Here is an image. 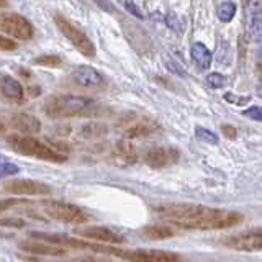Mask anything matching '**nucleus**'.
<instances>
[{
  "label": "nucleus",
  "mask_w": 262,
  "mask_h": 262,
  "mask_svg": "<svg viewBox=\"0 0 262 262\" xmlns=\"http://www.w3.org/2000/svg\"><path fill=\"white\" fill-rule=\"evenodd\" d=\"M97 112L94 100L79 95H54L45 103V113L51 118H72L87 117Z\"/></svg>",
  "instance_id": "f257e3e1"
},
{
  "label": "nucleus",
  "mask_w": 262,
  "mask_h": 262,
  "mask_svg": "<svg viewBox=\"0 0 262 262\" xmlns=\"http://www.w3.org/2000/svg\"><path fill=\"white\" fill-rule=\"evenodd\" d=\"M8 144L12 146V149L20 152L23 156H30V158H36L41 161H48V162H66V154L59 152L45 144L39 139L33 138L30 135L25 136H8Z\"/></svg>",
  "instance_id": "f03ea898"
},
{
  "label": "nucleus",
  "mask_w": 262,
  "mask_h": 262,
  "mask_svg": "<svg viewBox=\"0 0 262 262\" xmlns=\"http://www.w3.org/2000/svg\"><path fill=\"white\" fill-rule=\"evenodd\" d=\"M243 220L244 216L237 211L211 208L208 215L193 221V223L185 225L182 229H188V231H195V229H199V231H220V229H228L241 225Z\"/></svg>",
  "instance_id": "7ed1b4c3"
},
{
  "label": "nucleus",
  "mask_w": 262,
  "mask_h": 262,
  "mask_svg": "<svg viewBox=\"0 0 262 262\" xmlns=\"http://www.w3.org/2000/svg\"><path fill=\"white\" fill-rule=\"evenodd\" d=\"M30 236L36 241L61 246V248H66V249H80V251H90V252H95V254H108V249H110V246H106V244H98L95 241L80 239V237H72V236L61 234V233L33 231Z\"/></svg>",
  "instance_id": "20e7f679"
},
{
  "label": "nucleus",
  "mask_w": 262,
  "mask_h": 262,
  "mask_svg": "<svg viewBox=\"0 0 262 262\" xmlns=\"http://www.w3.org/2000/svg\"><path fill=\"white\" fill-rule=\"evenodd\" d=\"M108 254L126 262H185L179 254L162 249H118L110 246Z\"/></svg>",
  "instance_id": "39448f33"
},
{
  "label": "nucleus",
  "mask_w": 262,
  "mask_h": 262,
  "mask_svg": "<svg viewBox=\"0 0 262 262\" xmlns=\"http://www.w3.org/2000/svg\"><path fill=\"white\" fill-rule=\"evenodd\" d=\"M45 213L56 221L68 225H82L87 221V215L82 211L79 207L68 202H59V200H45L41 203Z\"/></svg>",
  "instance_id": "423d86ee"
},
{
  "label": "nucleus",
  "mask_w": 262,
  "mask_h": 262,
  "mask_svg": "<svg viewBox=\"0 0 262 262\" xmlns=\"http://www.w3.org/2000/svg\"><path fill=\"white\" fill-rule=\"evenodd\" d=\"M54 21L57 25V28H59V31L71 41L72 46L76 48L79 53H82L87 57L95 56V45L90 41V38L80 28H77L72 21H69L66 16H62L59 13L54 16Z\"/></svg>",
  "instance_id": "0eeeda50"
},
{
  "label": "nucleus",
  "mask_w": 262,
  "mask_h": 262,
  "mask_svg": "<svg viewBox=\"0 0 262 262\" xmlns=\"http://www.w3.org/2000/svg\"><path fill=\"white\" fill-rule=\"evenodd\" d=\"M220 244L233 251L241 252H259L262 249V229L260 226L251 228L248 231L226 236L220 239Z\"/></svg>",
  "instance_id": "6e6552de"
},
{
  "label": "nucleus",
  "mask_w": 262,
  "mask_h": 262,
  "mask_svg": "<svg viewBox=\"0 0 262 262\" xmlns=\"http://www.w3.org/2000/svg\"><path fill=\"white\" fill-rule=\"evenodd\" d=\"M0 31L20 41L31 39L33 33H35L28 18H25L20 13L12 12H0Z\"/></svg>",
  "instance_id": "1a4fd4ad"
},
{
  "label": "nucleus",
  "mask_w": 262,
  "mask_h": 262,
  "mask_svg": "<svg viewBox=\"0 0 262 262\" xmlns=\"http://www.w3.org/2000/svg\"><path fill=\"white\" fill-rule=\"evenodd\" d=\"M4 190L15 196H46V195H51L53 188L48 184L38 182V180L15 179L5 184Z\"/></svg>",
  "instance_id": "9d476101"
},
{
  "label": "nucleus",
  "mask_w": 262,
  "mask_h": 262,
  "mask_svg": "<svg viewBox=\"0 0 262 262\" xmlns=\"http://www.w3.org/2000/svg\"><path fill=\"white\" fill-rule=\"evenodd\" d=\"M179 158H180V151L177 147L159 146V147H151V149L144 154V162L151 169H164V167L172 166V164H176Z\"/></svg>",
  "instance_id": "9b49d317"
},
{
  "label": "nucleus",
  "mask_w": 262,
  "mask_h": 262,
  "mask_svg": "<svg viewBox=\"0 0 262 262\" xmlns=\"http://www.w3.org/2000/svg\"><path fill=\"white\" fill-rule=\"evenodd\" d=\"M76 234L84 237L89 241H97V243H105V244H121L123 236L118 233L112 231V229L105 228V226H85V228H79L76 229Z\"/></svg>",
  "instance_id": "f8f14e48"
},
{
  "label": "nucleus",
  "mask_w": 262,
  "mask_h": 262,
  "mask_svg": "<svg viewBox=\"0 0 262 262\" xmlns=\"http://www.w3.org/2000/svg\"><path fill=\"white\" fill-rule=\"evenodd\" d=\"M18 248L28 254H35V256H46V257H66L69 254V251L61 246L48 244L43 241H23L20 243Z\"/></svg>",
  "instance_id": "ddd939ff"
},
{
  "label": "nucleus",
  "mask_w": 262,
  "mask_h": 262,
  "mask_svg": "<svg viewBox=\"0 0 262 262\" xmlns=\"http://www.w3.org/2000/svg\"><path fill=\"white\" fill-rule=\"evenodd\" d=\"M72 79L77 85L84 89H97L105 84L102 72L90 68V66H79V68H76L72 72Z\"/></svg>",
  "instance_id": "4468645a"
},
{
  "label": "nucleus",
  "mask_w": 262,
  "mask_h": 262,
  "mask_svg": "<svg viewBox=\"0 0 262 262\" xmlns=\"http://www.w3.org/2000/svg\"><path fill=\"white\" fill-rule=\"evenodd\" d=\"M10 125L23 135H35L41 131V121L30 113H15L10 118Z\"/></svg>",
  "instance_id": "2eb2a0df"
},
{
  "label": "nucleus",
  "mask_w": 262,
  "mask_h": 262,
  "mask_svg": "<svg viewBox=\"0 0 262 262\" xmlns=\"http://www.w3.org/2000/svg\"><path fill=\"white\" fill-rule=\"evenodd\" d=\"M112 156L115 162L120 164V166H129V164L136 162V149L128 139H121V141L115 144Z\"/></svg>",
  "instance_id": "dca6fc26"
},
{
  "label": "nucleus",
  "mask_w": 262,
  "mask_h": 262,
  "mask_svg": "<svg viewBox=\"0 0 262 262\" xmlns=\"http://www.w3.org/2000/svg\"><path fill=\"white\" fill-rule=\"evenodd\" d=\"M159 129V125L152 120H139L136 123H131V125L125 129V138L126 139H138V138H144L149 136Z\"/></svg>",
  "instance_id": "f3484780"
},
{
  "label": "nucleus",
  "mask_w": 262,
  "mask_h": 262,
  "mask_svg": "<svg viewBox=\"0 0 262 262\" xmlns=\"http://www.w3.org/2000/svg\"><path fill=\"white\" fill-rule=\"evenodd\" d=\"M139 234L151 241H164V239L174 237L177 233L174 228L167 226V225H149V226H144L139 229Z\"/></svg>",
  "instance_id": "a211bd4d"
},
{
  "label": "nucleus",
  "mask_w": 262,
  "mask_h": 262,
  "mask_svg": "<svg viewBox=\"0 0 262 262\" xmlns=\"http://www.w3.org/2000/svg\"><path fill=\"white\" fill-rule=\"evenodd\" d=\"M190 56L193 62L199 66V69H208L211 66V51L203 43H193L190 48Z\"/></svg>",
  "instance_id": "6ab92c4d"
},
{
  "label": "nucleus",
  "mask_w": 262,
  "mask_h": 262,
  "mask_svg": "<svg viewBox=\"0 0 262 262\" xmlns=\"http://www.w3.org/2000/svg\"><path fill=\"white\" fill-rule=\"evenodd\" d=\"M2 92H4V95L7 98H10V100H15V102L23 100V87H21V84L16 79L10 77V76L4 77Z\"/></svg>",
  "instance_id": "aec40b11"
},
{
  "label": "nucleus",
  "mask_w": 262,
  "mask_h": 262,
  "mask_svg": "<svg viewBox=\"0 0 262 262\" xmlns=\"http://www.w3.org/2000/svg\"><path fill=\"white\" fill-rule=\"evenodd\" d=\"M249 33L254 41H260L262 36V20H260V10L259 7L254 8V12L251 13V21H249Z\"/></svg>",
  "instance_id": "412c9836"
},
{
  "label": "nucleus",
  "mask_w": 262,
  "mask_h": 262,
  "mask_svg": "<svg viewBox=\"0 0 262 262\" xmlns=\"http://www.w3.org/2000/svg\"><path fill=\"white\" fill-rule=\"evenodd\" d=\"M106 131H108V129H106V126L98 125V123H90V125L82 126L80 133L87 139H95V138H100V136L106 135Z\"/></svg>",
  "instance_id": "4be33fe9"
},
{
  "label": "nucleus",
  "mask_w": 262,
  "mask_h": 262,
  "mask_svg": "<svg viewBox=\"0 0 262 262\" xmlns=\"http://www.w3.org/2000/svg\"><path fill=\"white\" fill-rule=\"evenodd\" d=\"M61 62H62L61 57L54 56V54H43V56H38L33 59V64L43 66V68H59Z\"/></svg>",
  "instance_id": "5701e85b"
},
{
  "label": "nucleus",
  "mask_w": 262,
  "mask_h": 262,
  "mask_svg": "<svg viewBox=\"0 0 262 262\" xmlns=\"http://www.w3.org/2000/svg\"><path fill=\"white\" fill-rule=\"evenodd\" d=\"M236 15V5L233 2H223L218 7V18L225 23H229Z\"/></svg>",
  "instance_id": "b1692460"
},
{
  "label": "nucleus",
  "mask_w": 262,
  "mask_h": 262,
  "mask_svg": "<svg viewBox=\"0 0 262 262\" xmlns=\"http://www.w3.org/2000/svg\"><path fill=\"white\" fill-rule=\"evenodd\" d=\"M195 136L200 139V141L203 143H207V144H213V146H216L218 144V136L213 133V131L207 129V128H203V126H196L195 128Z\"/></svg>",
  "instance_id": "393cba45"
},
{
  "label": "nucleus",
  "mask_w": 262,
  "mask_h": 262,
  "mask_svg": "<svg viewBox=\"0 0 262 262\" xmlns=\"http://www.w3.org/2000/svg\"><path fill=\"white\" fill-rule=\"evenodd\" d=\"M226 77L220 72H210L207 76V85L210 89H223L226 85Z\"/></svg>",
  "instance_id": "a878e982"
},
{
  "label": "nucleus",
  "mask_w": 262,
  "mask_h": 262,
  "mask_svg": "<svg viewBox=\"0 0 262 262\" xmlns=\"http://www.w3.org/2000/svg\"><path fill=\"white\" fill-rule=\"evenodd\" d=\"M164 64H166V68H167V71L172 74V76H179V77H185L187 74H185V71L180 68L179 66V62H176L174 59H170L169 56H166L164 57Z\"/></svg>",
  "instance_id": "bb28decb"
},
{
  "label": "nucleus",
  "mask_w": 262,
  "mask_h": 262,
  "mask_svg": "<svg viewBox=\"0 0 262 262\" xmlns=\"http://www.w3.org/2000/svg\"><path fill=\"white\" fill-rule=\"evenodd\" d=\"M18 166H15L12 162H0V179L18 174Z\"/></svg>",
  "instance_id": "cd10ccee"
},
{
  "label": "nucleus",
  "mask_w": 262,
  "mask_h": 262,
  "mask_svg": "<svg viewBox=\"0 0 262 262\" xmlns=\"http://www.w3.org/2000/svg\"><path fill=\"white\" fill-rule=\"evenodd\" d=\"M225 100L233 105H244V103L251 102V97L249 95H234L231 92H228V94H225Z\"/></svg>",
  "instance_id": "c85d7f7f"
},
{
  "label": "nucleus",
  "mask_w": 262,
  "mask_h": 262,
  "mask_svg": "<svg viewBox=\"0 0 262 262\" xmlns=\"http://www.w3.org/2000/svg\"><path fill=\"white\" fill-rule=\"evenodd\" d=\"M25 221L20 218H0V226L2 228H25Z\"/></svg>",
  "instance_id": "c756f323"
},
{
  "label": "nucleus",
  "mask_w": 262,
  "mask_h": 262,
  "mask_svg": "<svg viewBox=\"0 0 262 262\" xmlns=\"http://www.w3.org/2000/svg\"><path fill=\"white\" fill-rule=\"evenodd\" d=\"M15 49H16V43L13 39L0 35V51H15Z\"/></svg>",
  "instance_id": "7c9ffc66"
},
{
  "label": "nucleus",
  "mask_w": 262,
  "mask_h": 262,
  "mask_svg": "<svg viewBox=\"0 0 262 262\" xmlns=\"http://www.w3.org/2000/svg\"><path fill=\"white\" fill-rule=\"evenodd\" d=\"M243 115H244V117H248V118L256 120V121H260L262 120V110H260V106H251V108L244 110Z\"/></svg>",
  "instance_id": "2f4dec72"
},
{
  "label": "nucleus",
  "mask_w": 262,
  "mask_h": 262,
  "mask_svg": "<svg viewBox=\"0 0 262 262\" xmlns=\"http://www.w3.org/2000/svg\"><path fill=\"white\" fill-rule=\"evenodd\" d=\"M18 203H21V200H18V199H5V200H0V213L7 211L8 208H12V207H15V205H18Z\"/></svg>",
  "instance_id": "473e14b6"
},
{
  "label": "nucleus",
  "mask_w": 262,
  "mask_h": 262,
  "mask_svg": "<svg viewBox=\"0 0 262 262\" xmlns=\"http://www.w3.org/2000/svg\"><path fill=\"white\" fill-rule=\"evenodd\" d=\"M125 7L128 8V12H129V13H133L135 16H138L139 20H143V18H144V15H143L141 12H139V8H138L133 2H129V0H126V2H125Z\"/></svg>",
  "instance_id": "72a5a7b5"
},
{
  "label": "nucleus",
  "mask_w": 262,
  "mask_h": 262,
  "mask_svg": "<svg viewBox=\"0 0 262 262\" xmlns=\"http://www.w3.org/2000/svg\"><path fill=\"white\" fill-rule=\"evenodd\" d=\"M221 131H223V135L229 139H234L237 136V129L231 125H223L221 126Z\"/></svg>",
  "instance_id": "f704fd0d"
},
{
  "label": "nucleus",
  "mask_w": 262,
  "mask_h": 262,
  "mask_svg": "<svg viewBox=\"0 0 262 262\" xmlns=\"http://www.w3.org/2000/svg\"><path fill=\"white\" fill-rule=\"evenodd\" d=\"M95 2L100 5L105 12H113V5H112L110 0H95Z\"/></svg>",
  "instance_id": "c9c22d12"
},
{
  "label": "nucleus",
  "mask_w": 262,
  "mask_h": 262,
  "mask_svg": "<svg viewBox=\"0 0 262 262\" xmlns=\"http://www.w3.org/2000/svg\"><path fill=\"white\" fill-rule=\"evenodd\" d=\"M5 129H7L5 123H4V120H2V118H0V135H4V133H5Z\"/></svg>",
  "instance_id": "e433bc0d"
},
{
  "label": "nucleus",
  "mask_w": 262,
  "mask_h": 262,
  "mask_svg": "<svg viewBox=\"0 0 262 262\" xmlns=\"http://www.w3.org/2000/svg\"><path fill=\"white\" fill-rule=\"evenodd\" d=\"M8 7V0H0V8Z\"/></svg>",
  "instance_id": "4c0bfd02"
},
{
  "label": "nucleus",
  "mask_w": 262,
  "mask_h": 262,
  "mask_svg": "<svg viewBox=\"0 0 262 262\" xmlns=\"http://www.w3.org/2000/svg\"><path fill=\"white\" fill-rule=\"evenodd\" d=\"M243 4H244V5H248V4H249V0H243Z\"/></svg>",
  "instance_id": "58836bf2"
}]
</instances>
